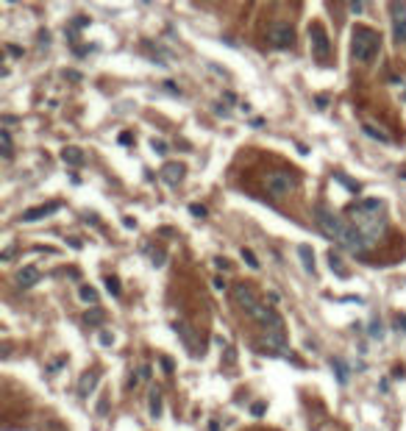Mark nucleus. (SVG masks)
I'll return each instance as SVG.
<instances>
[{"mask_svg":"<svg viewBox=\"0 0 406 431\" xmlns=\"http://www.w3.org/2000/svg\"><path fill=\"white\" fill-rule=\"evenodd\" d=\"M337 181H342V184H345V189H348V192H359V189H362L359 184H356V181H350V178H345V175H342V173L337 175Z\"/></svg>","mask_w":406,"mask_h":431,"instance_id":"25","label":"nucleus"},{"mask_svg":"<svg viewBox=\"0 0 406 431\" xmlns=\"http://www.w3.org/2000/svg\"><path fill=\"white\" fill-rule=\"evenodd\" d=\"M86 323H89V326H100V323H103V309H98V306H95L92 312H86Z\"/></svg>","mask_w":406,"mask_h":431,"instance_id":"23","label":"nucleus"},{"mask_svg":"<svg viewBox=\"0 0 406 431\" xmlns=\"http://www.w3.org/2000/svg\"><path fill=\"white\" fill-rule=\"evenodd\" d=\"M264 409H267V403H253V406H251V415H264Z\"/></svg>","mask_w":406,"mask_h":431,"instance_id":"31","label":"nucleus"},{"mask_svg":"<svg viewBox=\"0 0 406 431\" xmlns=\"http://www.w3.org/2000/svg\"><path fill=\"white\" fill-rule=\"evenodd\" d=\"M401 178H406V173H401Z\"/></svg>","mask_w":406,"mask_h":431,"instance_id":"43","label":"nucleus"},{"mask_svg":"<svg viewBox=\"0 0 406 431\" xmlns=\"http://www.w3.org/2000/svg\"><path fill=\"white\" fill-rule=\"evenodd\" d=\"M0 150H3V159H11V134H9V128L0 131Z\"/></svg>","mask_w":406,"mask_h":431,"instance_id":"19","label":"nucleus"},{"mask_svg":"<svg viewBox=\"0 0 406 431\" xmlns=\"http://www.w3.org/2000/svg\"><path fill=\"white\" fill-rule=\"evenodd\" d=\"M95 387H98V370H89L81 375V381H78V395L81 398H89V395L95 392Z\"/></svg>","mask_w":406,"mask_h":431,"instance_id":"13","label":"nucleus"},{"mask_svg":"<svg viewBox=\"0 0 406 431\" xmlns=\"http://www.w3.org/2000/svg\"><path fill=\"white\" fill-rule=\"evenodd\" d=\"M215 112L220 114V117H228V109H225V106H220V103L215 106Z\"/></svg>","mask_w":406,"mask_h":431,"instance_id":"37","label":"nucleus"},{"mask_svg":"<svg viewBox=\"0 0 406 431\" xmlns=\"http://www.w3.org/2000/svg\"><path fill=\"white\" fill-rule=\"evenodd\" d=\"M106 409H109V403H106V401H100V403H98V412H100V415H106Z\"/></svg>","mask_w":406,"mask_h":431,"instance_id":"41","label":"nucleus"},{"mask_svg":"<svg viewBox=\"0 0 406 431\" xmlns=\"http://www.w3.org/2000/svg\"><path fill=\"white\" fill-rule=\"evenodd\" d=\"M173 328H175V334H178V337H181V342H184V345H187V351H192V353H195V351H198L195 328H192V326H187V323H184V320H175V323H173Z\"/></svg>","mask_w":406,"mask_h":431,"instance_id":"11","label":"nucleus"},{"mask_svg":"<svg viewBox=\"0 0 406 431\" xmlns=\"http://www.w3.org/2000/svg\"><path fill=\"white\" fill-rule=\"evenodd\" d=\"M242 259H245V262H248V267L259 270V262H256V256H253V250H248V248H242Z\"/></svg>","mask_w":406,"mask_h":431,"instance_id":"26","label":"nucleus"},{"mask_svg":"<svg viewBox=\"0 0 406 431\" xmlns=\"http://www.w3.org/2000/svg\"><path fill=\"white\" fill-rule=\"evenodd\" d=\"M209 431H220V423H217V420H211V426H209Z\"/></svg>","mask_w":406,"mask_h":431,"instance_id":"42","label":"nucleus"},{"mask_svg":"<svg viewBox=\"0 0 406 431\" xmlns=\"http://www.w3.org/2000/svg\"><path fill=\"white\" fill-rule=\"evenodd\" d=\"M162 367H164V370L170 373V370H173V362H170V359H162Z\"/></svg>","mask_w":406,"mask_h":431,"instance_id":"39","label":"nucleus"},{"mask_svg":"<svg viewBox=\"0 0 406 431\" xmlns=\"http://www.w3.org/2000/svg\"><path fill=\"white\" fill-rule=\"evenodd\" d=\"M184 164H164L162 167V181L164 184H170V187H178V181L184 178Z\"/></svg>","mask_w":406,"mask_h":431,"instance_id":"12","label":"nucleus"},{"mask_svg":"<svg viewBox=\"0 0 406 431\" xmlns=\"http://www.w3.org/2000/svg\"><path fill=\"white\" fill-rule=\"evenodd\" d=\"M314 223H317V228L326 234L328 239H334V242H340L342 231H345V223L340 214H334L328 206H314Z\"/></svg>","mask_w":406,"mask_h":431,"instance_id":"4","label":"nucleus"},{"mask_svg":"<svg viewBox=\"0 0 406 431\" xmlns=\"http://www.w3.org/2000/svg\"><path fill=\"white\" fill-rule=\"evenodd\" d=\"M395 326L401 328V331H406V314H398V317H395Z\"/></svg>","mask_w":406,"mask_h":431,"instance_id":"34","label":"nucleus"},{"mask_svg":"<svg viewBox=\"0 0 406 431\" xmlns=\"http://www.w3.org/2000/svg\"><path fill=\"white\" fill-rule=\"evenodd\" d=\"M61 159H64V164L81 167V164H84V150H81V148H75V145H67L64 150H61Z\"/></svg>","mask_w":406,"mask_h":431,"instance_id":"14","label":"nucleus"},{"mask_svg":"<svg viewBox=\"0 0 406 431\" xmlns=\"http://www.w3.org/2000/svg\"><path fill=\"white\" fill-rule=\"evenodd\" d=\"M295 175L292 173H287V170H270V173L264 175V189H267V195H273V197H287L295 189Z\"/></svg>","mask_w":406,"mask_h":431,"instance_id":"5","label":"nucleus"},{"mask_svg":"<svg viewBox=\"0 0 406 431\" xmlns=\"http://www.w3.org/2000/svg\"><path fill=\"white\" fill-rule=\"evenodd\" d=\"M153 150H156V153H167V145H164V142H159V139H153Z\"/></svg>","mask_w":406,"mask_h":431,"instance_id":"33","label":"nucleus"},{"mask_svg":"<svg viewBox=\"0 0 406 431\" xmlns=\"http://www.w3.org/2000/svg\"><path fill=\"white\" fill-rule=\"evenodd\" d=\"M364 6H367V0H350V11H354V14H362Z\"/></svg>","mask_w":406,"mask_h":431,"instance_id":"27","label":"nucleus"},{"mask_svg":"<svg viewBox=\"0 0 406 431\" xmlns=\"http://www.w3.org/2000/svg\"><path fill=\"white\" fill-rule=\"evenodd\" d=\"M150 417H153V420L162 417V395H159V389L150 392Z\"/></svg>","mask_w":406,"mask_h":431,"instance_id":"18","label":"nucleus"},{"mask_svg":"<svg viewBox=\"0 0 406 431\" xmlns=\"http://www.w3.org/2000/svg\"><path fill=\"white\" fill-rule=\"evenodd\" d=\"M150 259H153V264H156V267H162V264L167 262V256H164V250H153V256H150Z\"/></svg>","mask_w":406,"mask_h":431,"instance_id":"29","label":"nucleus"},{"mask_svg":"<svg viewBox=\"0 0 406 431\" xmlns=\"http://www.w3.org/2000/svg\"><path fill=\"white\" fill-rule=\"evenodd\" d=\"M267 45L276 47V50H290V47L295 45V31H292V25H284V23L273 25V28L267 31Z\"/></svg>","mask_w":406,"mask_h":431,"instance_id":"7","label":"nucleus"},{"mask_svg":"<svg viewBox=\"0 0 406 431\" xmlns=\"http://www.w3.org/2000/svg\"><path fill=\"white\" fill-rule=\"evenodd\" d=\"M78 295H81V300H84V303H98V292H95L92 286H81Z\"/></svg>","mask_w":406,"mask_h":431,"instance_id":"21","label":"nucleus"},{"mask_svg":"<svg viewBox=\"0 0 406 431\" xmlns=\"http://www.w3.org/2000/svg\"><path fill=\"white\" fill-rule=\"evenodd\" d=\"M362 131H364V134H367V136H370V139H376V142H384V145H390V142H392L387 131H381V128L370 125V122H364V125H362Z\"/></svg>","mask_w":406,"mask_h":431,"instance_id":"16","label":"nucleus"},{"mask_svg":"<svg viewBox=\"0 0 406 431\" xmlns=\"http://www.w3.org/2000/svg\"><path fill=\"white\" fill-rule=\"evenodd\" d=\"M120 145H131V134H128V131L120 134Z\"/></svg>","mask_w":406,"mask_h":431,"instance_id":"35","label":"nucleus"},{"mask_svg":"<svg viewBox=\"0 0 406 431\" xmlns=\"http://www.w3.org/2000/svg\"><path fill=\"white\" fill-rule=\"evenodd\" d=\"M39 278H42V273H39V267H33V264H25V267H20V270H17L14 281H17V286H23V290H28V286L39 284Z\"/></svg>","mask_w":406,"mask_h":431,"instance_id":"10","label":"nucleus"},{"mask_svg":"<svg viewBox=\"0 0 406 431\" xmlns=\"http://www.w3.org/2000/svg\"><path fill=\"white\" fill-rule=\"evenodd\" d=\"M370 337H373V339H381V337H384L381 320H370Z\"/></svg>","mask_w":406,"mask_h":431,"instance_id":"24","label":"nucleus"},{"mask_svg":"<svg viewBox=\"0 0 406 431\" xmlns=\"http://www.w3.org/2000/svg\"><path fill=\"white\" fill-rule=\"evenodd\" d=\"M100 345H112V337H109V334H100Z\"/></svg>","mask_w":406,"mask_h":431,"instance_id":"40","label":"nucleus"},{"mask_svg":"<svg viewBox=\"0 0 406 431\" xmlns=\"http://www.w3.org/2000/svg\"><path fill=\"white\" fill-rule=\"evenodd\" d=\"M309 45H312V53L317 56L320 61L328 59V53H331V42H328L326 31H323V25H309Z\"/></svg>","mask_w":406,"mask_h":431,"instance_id":"8","label":"nucleus"},{"mask_svg":"<svg viewBox=\"0 0 406 431\" xmlns=\"http://www.w3.org/2000/svg\"><path fill=\"white\" fill-rule=\"evenodd\" d=\"M298 256H301V262H304V270L306 273H314V253L309 245H301L298 248Z\"/></svg>","mask_w":406,"mask_h":431,"instance_id":"17","label":"nucleus"},{"mask_svg":"<svg viewBox=\"0 0 406 431\" xmlns=\"http://www.w3.org/2000/svg\"><path fill=\"white\" fill-rule=\"evenodd\" d=\"M215 264H217V267H220V270H228V267H231V264H228V262H225V259H215Z\"/></svg>","mask_w":406,"mask_h":431,"instance_id":"36","label":"nucleus"},{"mask_svg":"<svg viewBox=\"0 0 406 431\" xmlns=\"http://www.w3.org/2000/svg\"><path fill=\"white\" fill-rule=\"evenodd\" d=\"M6 50H9V56H23V47H17V45H6Z\"/></svg>","mask_w":406,"mask_h":431,"instance_id":"32","label":"nucleus"},{"mask_svg":"<svg viewBox=\"0 0 406 431\" xmlns=\"http://www.w3.org/2000/svg\"><path fill=\"white\" fill-rule=\"evenodd\" d=\"M136 375H139L142 381H148L150 379V365H139V373H136Z\"/></svg>","mask_w":406,"mask_h":431,"instance_id":"30","label":"nucleus"},{"mask_svg":"<svg viewBox=\"0 0 406 431\" xmlns=\"http://www.w3.org/2000/svg\"><path fill=\"white\" fill-rule=\"evenodd\" d=\"M392 39L395 45H406V0H392Z\"/></svg>","mask_w":406,"mask_h":431,"instance_id":"6","label":"nucleus"},{"mask_svg":"<svg viewBox=\"0 0 406 431\" xmlns=\"http://www.w3.org/2000/svg\"><path fill=\"white\" fill-rule=\"evenodd\" d=\"M211 284H215V290H220V292L225 290V281H223V278H215V281H211Z\"/></svg>","mask_w":406,"mask_h":431,"instance_id":"38","label":"nucleus"},{"mask_svg":"<svg viewBox=\"0 0 406 431\" xmlns=\"http://www.w3.org/2000/svg\"><path fill=\"white\" fill-rule=\"evenodd\" d=\"M348 220L362 231V237L370 245H376L387 231V217H384V201L378 197H364V201L348 206Z\"/></svg>","mask_w":406,"mask_h":431,"instance_id":"1","label":"nucleus"},{"mask_svg":"<svg viewBox=\"0 0 406 431\" xmlns=\"http://www.w3.org/2000/svg\"><path fill=\"white\" fill-rule=\"evenodd\" d=\"M378 45H381L378 33L373 28H367V25H356L354 33H350V50H354V59L362 61V64H367V61L376 59Z\"/></svg>","mask_w":406,"mask_h":431,"instance_id":"2","label":"nucleus"},{"mask_svg":"<svg viewBox=\"0 0 406 431\" xmlns=\"http://www.w3.org/2000/svg\"><path fill=\"white\" fill-rule=\"evenodd\" d=\"M106 290H109V292H112V295L117 298V295H120V292H122V286H120V278H117V276H106Z\"/></svg>","mask_w":406,"mask_h":431,"instance_id":"22","label":"nucleus"},{"mask_svg":"<svg viewBox=\"0 0 406 431\" xmlns=\"http://www.w3.org/2000/svg\"><path fill=\"white\" fill-rule=\"evenodd\" d=\"M231 300H234V303H237L251 320H256V323L264 317V312H267V306L259 300V295L253 292L251 284H237V286H234V290H231Z\"/></svg>","mask_w":406,"mask_h":431,"instance_id":"3","label":"nucleus"},{"mask_svg":"<svg viewBox=\"0 0 406 431\" xmlns=\"http://www.w3.org/2000/svg\"><path fill=\"white\" fill-rule=\"evenodd\" d=\"M189 214H192V217H206V206H201V203H192V206H189Z\"/></svg>","mask_w":406,"mask_h":431,"instance_id":"28","label":"nucleus"},{"mask_svg":"<svg viewBox=\"0 0 406 431\" xmlns=\"http://www.w3.org/2000/svg\"><path fill=\"white\" fill-rule=\"evenodd\" d=\"M328 264H331V270L337 273V276H340V278H348V273H345V267H342V259L340 256H337V253L331 250V253H328Z\"/></svg>","mask_w":406,"mask_h":431,"instance_id":"20","label":"nucleus"},{"mask_svg":"<svg viewBox=\"0 0 406 431\" xmlns=\"http://www.w3.org/2000/svg\"><path fill=\"white\" fill-rule=\"evenodd\" d=\"M61 209V203L59 201H53V203H45V206H33L28 209L23 214V223H37V220H42V217H50V214H56V211Z\"/></svg>","mask_w":406,"mask_h":431,"instance_id":"9","label":"nucleus"},{"mask_svg":"<svg viewBox=\"0 0 406 431\" xmlns=\"http://www.w3.org/2000/svg\"><path fill=\"white\" fill-rule=\"evenodd\" d=\"M331 370H334V375H337V381H340V384L345 387V384H348V379H350V373H348V365H345V362L334 356V359H331Z\"/></svg>","mask_w":406,"mask_h":431,"instance_id":"15","label":"nucleus"}]
</instances>
